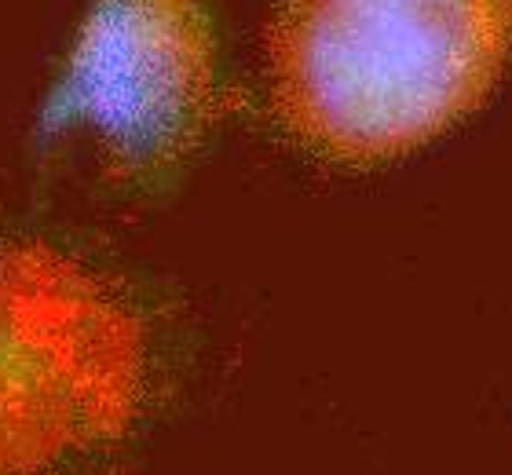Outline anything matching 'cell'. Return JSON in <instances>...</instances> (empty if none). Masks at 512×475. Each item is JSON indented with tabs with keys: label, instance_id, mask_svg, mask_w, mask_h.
Wrapping results in <instances>:
<instances>
[{
	"label": "cell",
	"instance_id": "6da1fadb",
	"mask_svg": "<svg viewBox=\"0 0 512 475\" xmlns=\"http://www.w3.org/2000/svg\"><path fill=\"white\" fill-rule=\"evenodd\" d=\"M512 52V0H271L267 95L300 147L374 165L472 114Z\"/></svg>",
	"mask_w": 512,
	"mask_h": 475
},
{
	"label": "cell",
	"instance_id": "7a4b0ae2",
	"mask_svg": "<svg viewBox=\"0 0 512 475\" xmlns=\"http://www.w3.org/2000/svg\"><path fill=\"white\" fill-rule=\"evenodd\" d=\"M154 399V340L121 282L0 234V475H92Z\"/></svg>",
	"mask_w": 512,
	"mask_h": 475
},
{
	"label": "cell",
	"instance_id": "3957f363",
	"mask_svg": "<svg viewBox=\"0 0 512 475\" xmlns=\"http://www.w3.org/2000/svg\"><path fill=\"white\" fill-rule=\"evenodd\" d=\"M224 110L213 0H88L41 136L92 143L110 180L154 187L202 150Z\"/></svg>",
	"mask_w": 512,
	"mask_h": 475
}]
</instances>
